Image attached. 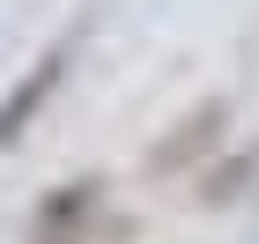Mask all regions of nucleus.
<instances>
[{"label":"nucleus","mask_w":259,"mask_h":244,"mask_svg":"<svg viewBox=\"0 0 259 244\" xmlns=\"http://www.w3.org/2000/svg\"><path fill=\"white\" fill-rule=\"evenodd\" d=\"M60 74H67V44H52V52H45V60H37V74H30V81H22V89H15V104L0 111V141H15V133H22V119H30V111H37V104H45V89H52V81H60Z\"/></svg>","instance_id":"obj_1"}]
</instances>
